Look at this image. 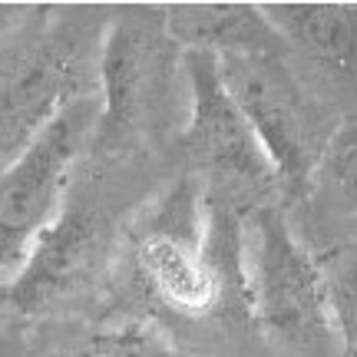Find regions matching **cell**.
<instances>
[{
	"label": "cell",
	"mask_w": 357,
	"mask_h": 357,
	"mask_svg": "<svg viewBox=\"0 0 357 357\" xmlns=\"http://www.w3.org/2000/svg\"><path fill=\"white\" fill-rule=\"evenodd\" d=\"M288 53L328 77H357V7L347 3H271L261 7Z\"/></svg>",
	"instance_id": "9"
},
{
	"label": "cell",
	"mask_w": 357,
	"mask_h": 357,
	"mask_svg": "<svg viewBox=\"0 0 357 357\" xmlns=\"http://www.w3.org/2000/svg\"><path fill=\"white\" fill-rule=\"evenodd\" d=\"M126 271L153 311L208 318L225 307L231 284H242V231L231 229L225 205L205 195L199 172L178 176L132 222Z\"/></svg>",
	"instance_id": "1"
},
{
	"label": "cell",
	"mask_w": 357,
	"mask_h": 357,
	"mask_svg": "<svg viewBox=\"0 0 357 357\" xmlns=\"http://www.w3.org/2000/svg\"><path fill=\"white\" fill-rule=\"evenodd\" d=\"M321 268L328 281V305L337 344L347 357H357V248L334 252L328 261H321Z\"/></svg>",
	"instance_id": "13"
},
{
	"label": "cell",
	"mask_w": 357,
	"mask_h": 357,
	"mask_svg": "<svg viewBox=\"0 0 357 357\" xmlns=\"http://www.w3.org/2000/svg\"><path fill=\"white\" fill-rule=\"evenodd\" d=\"M215 60L275 169V182L288 192H307L331 129H324L318 106L294 83L284 53H225Z\"/></svg>",
	"instance_id": "6"
},
{
	"label": "cell",
	"mask_w": 357,
	"mask_h": 357,
	"mask_svg": "<svg viewBox=\"0 0 357 357\" xmlns=\"http://www.w3.org/2000/svg\"><path fill=\"white\" fill-rule=\"evenodd\" d=\"M70 357H195L146 321L100 324L73 347Z\"/></svg>",
	"instance_id": "12"
},
{
	"label": "cell",
	"mask_w": 357,
	"mask_h": 357,
	"mask_svg": "<svg viewBox=\"0 0 357 357\" xmlns=\"http://www.w3.org/2000/svg\"><path fill=\"white\" fill-rule=\"evenodd\" d=\"M96 139L106 155L142 153L182 136L189 116L185 50L155 7H116L100 53Z\"/></svg>",
	"instance_id": "2"
},
{
	"label": "cell",
	"mask_w": 357,
	"mask_h": 357,
	"mask_svg": "<svg viewBox=\"0 0 357 357\" xmlns=\"http://www.w3.org/2000/svg\"><path fill=\"white\" fill-rule=\"evenodd\" d=\"M109 245V218L86 192H70L60 218L40 235L3 305L13 314H43L77 298L100 271Z\"/></svg>",
	"instance_id": "8"
},
{
	"label": "cell",
	"mask_w": 357,
	"mask_h": 357,
	"mask_svg": "<svg viewBox=\"0 0 357 357\" xmlns=\"http://www.w3.org/2000/svg\"><path fill=\"white\" fill-rule=\"evenodd\" d=\"M307 192H314L334 212L357 218V116L331 126Z\"/></svg>",
	"instance_id": "11"
},
{
	"label": "cell",
	"mask_w": 357,
	"mask_h": 357,
	"mask_svg": "<svg viewBox=\"0 0 357 357\" xmlns=\"http://www.w3.org/2000/svg\"><path fill=\"white\" fill-rule=\"evenodd\" d=\"M7 354V337H3V331H0V357Z\"/></svg>",
	"instance_id": "15"
},
{
	"label": "cell",
	"mask_w": 357,
	"mask_h": 357,
	"mask_svg": "<svg viewBox=\"0 0 357 357\" xmlns=\"http://www.w3.org/2000/svg\"><path fill=\"white\" fill-rule=\"evenodd\" d=\"M166 26L182 50L225 53H288L261 7L245 3H182L166 7Z\"/></svg>",
	"instance_id": "10"
},
{
	"label": "cell",
	"mask_w": 357,
	"mask_h": 357,
	"mask_svg": "<svg viewBox=\"0 0 357 357\" xmlns=\"http://www.w3.org/2000/svg\"><path fill=\"white\" fill-rule=\"evenodd\" d=\"M37 7H17V3H0V37H10L33 17Z\"/></svg>",
	"instance_id": "14"
},
{
	"label": "cell",
	"mask_w": 357,
	"mask_h": 357,
	"mask_svg": "<svg viewBox=\"0 0 357 357\" xmlns=\"http://www.w3.org/2000/svg\"><path fill=\"white\" fill-rule=\"evenodd\" d=\"M96 96L70 102L37 142L0 172V305L40 235L60 218L83 155L96 139Z\"/></svg>",
	"instance_id": "5"
},
{
	"label": "cell",
	"mask_w": 357,
	"mask_h": 357,
	"mask_svg": "<svg viewBox=\"0 0 357 357\" xmlns=\"http://www.w3.org/2000/svg\"><path fill=\"white\" fill-rule=\"evenodd\" d=\"M113 10H33L0 60V172L24 155L70 102L100 89V53Z\"/></svg>",
	"instance_id": "3"
},
{
	"label": "cell",
	"mask_w": 357,
	"mask_h": 357,
	"mask_svg": "<svg viewBox=\"0 0 357 357\" xmlns=\"http://www.w3.org/2000/svg\"><path fill=\"white\" fill-rule=\"evenodd\" d=\"M245 305L281 344L321 354L337 341L324 268L291 231L281 208L261 205L242 231Z\"/></svg>",
	"instance_id": "4"
},
{
	"label": "cell",
	"mask_w": 357,
	"mask_h": 357,
	"mask_svg": "<svg viewBox=\"0 0 357 357\" xmlns=\"http://www.w3.org/2000/svg\"><path fill=\"white\" fill-rule=\"evenodd\" d=\"M185 77H189V116L182 126V153L225 185L261 189L275 182V169L268 162L255 129L248 126L235 96L229 93L215 53L185 50Z\"/></svg>",
	"instance_id": "7"
}]
</instances>
